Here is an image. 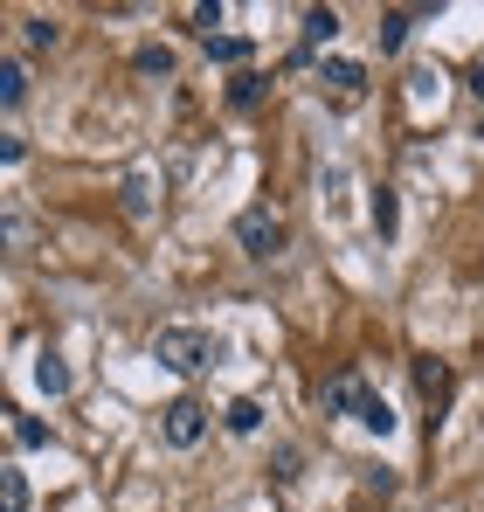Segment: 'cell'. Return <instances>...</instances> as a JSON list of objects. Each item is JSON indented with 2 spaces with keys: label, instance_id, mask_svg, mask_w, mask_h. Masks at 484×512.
Listing matches in <instances>:
<instances>
[{
  "label": "cell",
  "instance_id": "6da1fadb",
  "mask_svg": "<svg viewBox=\"0 0 484 512\" xmlns=\"http://www.w3.org/2000/svg\"><path fill=\"white\" fill-rule=\"evenodd\" d=\"M229 346L215 340V333H201V326H160V340H153V360H160L166 374H201V367H215Z\"/></svg>",
  "mask_w": 484,
  "mask_h": 512
},
{
  "label": "cell",
  "instance_id": "7a4b0ae2",
  "mask_svg": "<svg viewBox=\"0 0 484 512\" xmlns=\"http://www.w3.org/2000/svg\"><path fill=\"white\" fill-rule=\"evenodd\" d=\"M236 250L249 263H270V256L291 250V229H284V215L277 208H242L236 215Z\"/></svg>",
  "mask_w": 484,
  "mask_h": 512
},
{
  "label": "cell",
  "instance_id": "3957f363",
  "mask_svg": "<svg viewBox=\"0 0 484 512\" xmlns=\"http://www.w3.org/2000/svg\"><path fill=\"white\" fill-rule=\"evenodd\" d=\"M160 436L173 443V450H194V443L208 436V409H201L194 395H180V402H166V409H160Z\"/></svg>",
  "mask_w": 484,
  "mask_h": 512
},
{
  "label": "cell",
  "instance_id": "277c9868",
  "mask_svg": "<svg viewBox=\"0 0 484 512\" xmlns=\"http://www.w3.org/2000/svg\"><path fill=\"white\" fill-rule=\"evenodd\" d=\"M367 395H374V388L346 367V374H332V381L319 388V409H325V416H360V402H367Z\"/></svg>",
  "mask_w": 484,
  "mask_h": 512
},
{
  "label": "cell",
  "instance_id": "5b68a950",
  "mask_svg": "<svg viewBox=\"0 0 484 512\" xmlns=\"http://www.w3.org/2000/svg\"><path fill=\"white\" fill-rule=\"evenodd\" d=\"M429 14H436V7H388V14H381V56H402V49H408V28H415V21H429Z\"/></svg>",
  "mask_w": 484,
  "mask_h": 512
},
{
  "label": "cell",
  "instance_id": "8992f818",
  "mask_svg": "<svg viewBox=\"0 0 484 512\" xmlns=\"http://www.w3.org/2000/svg\"><path fill=\"white\" fill-rule=\"evenodd\" d=\"M319 84H332L339 97H360V90H367V63H360V56H325Z\"/></svg>",
  "mask_w": 484,
  "mask_h": 512
},
{
  "label": "cell",
  "instance_id": "52a82bcc",
  "mask_svg": "<svg viewBox=\"0 0 484 512\" xmlns=\"http://www.w3.org/2000/svg\"><path fill=\"white\" fill-rule=\"evenodd\" d=\"M35 388H42L49 402H63V395L77 388V374H70V360H63V353H35Z\"/></svg>",
  "mask_w": 484,
  "mask_h": 512
},
{
  "label": "cell",
  "instance_id": "ba28073f",
  "mask_svg": "<svg viewBox=\"0 0 484 512\" xmlns=\"http://www.w3.org/2000/svg\"><path fill=\"white\" fill-rule=\"evenodd\" d=\"M339 7H305V21H298V35H305V49H325V42H339Z\"/></svg>",
  "mask_w": 484,
  "mask_h": 512
},
{
  "label": "cell",
  "instance_id": "9c48e42d",
  "mask_svg": "<svg viewBox=\"0 0 484 512\" xmlns=\"http://www.w3.org/2000/svg\"><path fill=\"white\" fill-rule=\"evenodd\" d=\"M367 222H374V236H381V243H395V229H402V201H395V187H374Z\"/></svg>",
  "mask_w": 484,
  "mask_h": 512
},
{
  "label": "cell",
  "instance_id": "30bf717a",
  "mask_svg": "<svg viewBox=\"0 0 484 512\" xmlns=\"http://www.w3.org/2000/svg\"><path fill=\"white\" fill-rule=\"evenodd\" d=\"M7 436H14V450H49L56 443V429L42 423V416H21V409L7 416Z\"/></svg>",
  "mask_w": 484,
  "mask_h": 512
},
{
  "label": "cell",
  "instance_id": "8fae6325",
  "mask_svg": "<svg viewBox=\"0 0 484 512\" xmlns=\"http://www.w3.org/2000/svg\"><path fill=\"white\" fill-rule=\"evenodd\" d=\"M415 388L429 395V409H443V402H450V367L422 353V360H415Z\"/></svg>",
  "mask_w": 484,
  "mask_h": 512
},
{
  "label": "cell",
  "instance_id": "7c38bea8",
  "mask_svg": "<svg viewBox=\"0 0 484 512\" xmlns=\"http://www.w3.org/2000/svg\"><path fill=\"white\" fill-rule=\"evenodd\" d=\"M28 84H35V77H28V63H21V56H7V63H0V104H7V111H21V104H28Z\"/></svg>",
  "mask_w": 484,
  "mask_h": 512
},
{
  "label": "cell",
  "instance_id": "4fadbf2b",
  "mask_svg": "<svg viewBox=\"0 0 484 512\" xmlns=\"http://www.w3.org/2000/svg\"><path fill=\"white\" fill-rule=\"evenodd\" d=\"M353 423L367 429V436H395V423H402V416H395V402H388V395H367Z\"/></svg>",
  "mask_w": 484,
  "mask_h": 512
},
{
  "label": "cell",
  "instance_id": "5bb4252c",
  "mask_svg": "<svg viewBox=\"0 0 484 512\" xmlns=\"http://www.w3.org/2000/svg\"><path fill=\"white\" fill-rule=\"evenodd\" d=\"M249 56H256V42H249V35H215V42H208V63H222V70H236V77H242V63H249Z\"/></svg>",
  "mask_w": 484,
  "mask_h": 512
},
{
  "label": "cell",
  "instance_id": "9a60e30c",
  "mask_svg": "<svg viewBox=\"0 0 484 512\" xmlns=\"http://www.w3.org/2000/svg\"><path fill=\"white\" fill-rule=\"evenodd\" d=\"M118 208H125L132 222H146V215H153V173H132V180L118 187Z\"/></svg>",
  "mask_w": 484,
  "mask_h": 512
},
{
  "label": "cell",
  "instance_id": "2e32d148",
  "mask_svg": "<svg viewBox=\"0 0 484 512\" xmlns=\"http://www.w3.org/2000/svg\"><path fill=\"white\" fill-rule=\"evenodd\" d=\"M222 423H229V436H256V429H263V402H256V395H236V402L222 409Z\"/></svg>",
  "mask_w": 484,
  "mask_h": 512
},
{
  "label": "cell",
  "instance_id": "e0dca14e",
  "mask_svg": "<svg viewBox=\"0 0 484 512\" xmlns=\"http://www.w3.org/2000/svg\"><path fill=\"white\" fill-rule=\"evenodd\" d=\"M56 42H63V21L56 14H28L21 21V49H56Z\"/></svg>",
  "mask_w": 484,
  "mask_h": 512
},
{
  "label": "cell",
  "instance_id": "ac0fdd59",
  "mask_svg": "<svg viewBox=\"0 0 484 512\" xmlns=\"http://www.w3.org/2000/svg\"><path fill=\"white\" fill-rule=\"evenodd\" d=\"M28 499H35V492H28V471L7 464V471H0V512H28Z\"/></svg>",
  "mask_w": 484,
  "mask_h": 512
},
{
  "label": "cell",
  "instance_id": "d6986e66",
  "mask_svg": "<svg viewBox=\"0 0 484 512\" xmlns=\"http://www.w3.org/2000/svg\"><path fill=\"white\" fill-rule=\"evenodd\" d=\"M270 478H277V485H284V492H291V485H298V478H305V450H298V443H284V450H277V457H270Z\"/></svg>",
  "mask_w": 484,
  "mask_h": 512
},
{
  "label": "cell",
  "instance_id": "ffe728a7",
  "mask_svg": "<svg viewBox=\"0 0 484 512\" xmlns=\"http://www.w3.org/2000/svg\"><path fill=\"white\" fill-rule=\"evenodd\" d=\"M263 97H270V84H263V77H256V70H242L236 84H229V104H236V111H256V104H263Z\"/></svg>",
  "mask_w": 484,
  "mask_h": 512
},
{
  "label": "cell",
  "instance_id": "44dd1931",
  "mask_svg": "<svg viewBox=\"0 0 484 512\" xmlns=\"http://www.w3.org/2000/svg\"><path fill=\"white\" fill-rule=\"evenodd\" d=\"M132 63H139V77H173V49H160V42H146Z\"/></svg>",
  "mask_w": 484,
  "mask_h": 512
},
{
  "label": "cell",
  "instance_id": "7402d4cb",
  "mask_svg": "<svg viewBox=\"0 0 484 512\" xmlns=\"http://www.w3.org/2000/svg\"><path fill=\"white\" fill-rule=\"evenodd\" d=\"M222 21H229V7H222V0H201V7H194V28H201V42H215V28H222Z\"/></svg>",
  "mask_w": 484,
  "mask_h": 512
},
{
  "label": "cell",
  "instance_id": "603a6c76",
  "mask_svg": "<svg viewBox=\"0 0 484 512\" xmlns=\"http://www.w3.org/2000/svg\"><path fill=\"white\" fill-rule=\"evenodd\" d=\"M436 90H443V77H436V70H415V77H408V97H415V104H429Z\"/></svg>",
  "mask_w": 484,
  "mask_h": 512
},
{
  "label": "cell",
  "instance_id": "cb8c5ba5",
  "mask_svg": "<svg viewBox=\"0 0 484 512\" xmlns=\"http://www.w3.org/2000/svg\"><path fill=\"white\" fill-rule=\"evenodd\" d=\"M360 485H367V492H374V499H388V492H395V471H388V464H374V471H367V478H360Z\"/></svg>",
  "mask_w": 484,
  "mask_h": 512
},
{
  "label": "cell",
  "instance_id": "d4e9b609",
  "mask_svg": "<svg viewBox=\"0 0 484 512\" xmlns=\"http://www.w3.org/2000/svg\"><path fill=\"white\" fill-rule=\"evenodd\" d=\"M0 160H7V173H14L21 160H28V139H21V132H7V146H0Z\"/></svg>",
  "mask_w": 484,
  "mask_h": 512
},
{
  "label": "cell",
  "instance_id": "484cf974",
  "mask_svg": "<svg viewBox=\"0 0 484 512\" xmlns=\"http://www.w3.org/2000/svg\"><path fill=\"white\" fill-rule=\"evenodd\" d=\"M464 77H471V90H478V97H484V63H471V70H464Z\"/></svg>",
  "mask_w": 484,
  "mask_h": 512
}]
</instances>
